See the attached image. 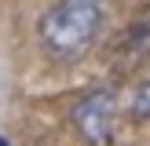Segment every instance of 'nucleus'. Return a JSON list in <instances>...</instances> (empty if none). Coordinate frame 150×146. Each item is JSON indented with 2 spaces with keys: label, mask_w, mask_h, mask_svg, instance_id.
I'll return each instance as SVG.
<instances>
[{
  "label": "nucleus",
  "mask_w": 150,
  "mask_h": 146,
  "mask_svg": "<svg viewBox=\"0 0 150 146\" xmlns=\"http://www.w3.org/2000/svg\"><path fill=\"white\" fill-rule=\"evenodd\" d=\"M103 22H106V0H55L37 26L40 48L55 62H77L99 40Z\"/></svg>",
  "instance_id": "obj_1"
},
{
  "label": "nucleus",
  "mask_w": 150,
  "mask_h": 146,
  "mask_svg": "<svg viewBox=\"0 0 150 146\" xmlns=\"http://www.w3.org/2000/svg\"><path fill=\"white\" fill-rule=\"evenodd\" d=\"M117 113H121L117 95L110 88H99V91H88L70 110V121L88 146H110L117 135Z\"/></svg>",
  "instance_id": "obj_2"
},
{
  "label": "nucleus",
  "mask_w": 150,
  "mask_h": 146,
  "mask_svg": "<svg viewBox=\"0 0 150 146\" xmlns=\"http://www.w3.org/2000/svg\"><path fill=\"white\" fill-rule=\"evenodd\" d=\"M146 55H150V11L139 22H132V26L121 33V40H117V58H121L125 66L143 62Z\"/></svg>",
  "instance_id": "obj_3"
},
{
  "label": "nucleus",
  "mask_w": 150,
  "mask_h": 146,
  "mask_svg": "<svg viewBox=\"0 0 150 146\" xmlns=\"http://www.w3.org/2000/svg\"><path fill=\"white\" fill-rule=\"evenodd\" d=\"M132 113L139 117V121H150V80H143L136 91V99H132Z\"/></svg>",
  "instance_id": "obj_4"
},
{
  "label": "nucleus",
  "mask_w": 150,
  "mask_h": 146,
  "mask_svg": "<svg viewBox=\"0 0 150 146\" xmlns=\"http://www.w3.org/2000/svg\"><path fill=\"white\" fill-rule=\"evenodd\" d=\"M0 146H7V142H4V139H0Z\"/></svg>",
  "instance_id": "obj_5"
}]
</instances>
